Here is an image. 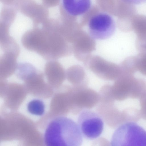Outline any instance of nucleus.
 <instances>
[{
	"label": "nucleus",
	"mask_w": 146,
	"mask_h": 146,
	"mask_svg": "<svg viewBox=\"0 0 146 146\" xmlns=\"http://www.w3.org/2000/svg\"><path fill=\"white\" fill-rule=\"evenodd\" d=\"M58 27L57 20L49 18L41 27H33L25 32L21 38V44L26 49L47 60H56L62 56Z\"/></svg>",
	"instance_id": "nucleus-1"
},
{
	"label": "nucleus",
	"mask_w": 146,
	"mask_h": 146,
	"mask_svg": "<svg viewBox=\"0 0 146 146\" xmlns=\"http://www.w3.org/2000/svg\"><path fill=\"white\" fill-rule=\"evenodd\" d=\"M44 139L46 146H81L83 140L78 124L66 116L58 115L48 123Z\"/></svg>",
	"instance_id": "nucleus-2"
},
{
	"label": "nucleus",
	"mask_w": 146,
	"mask_h": 146,
	"mask_svg": "<svg viewBox=\"0 0 146 146\" xmlns=\"http://www.w3.org/2000/svg\"><path fill=\"white\" fill-rule=\"evenodd\" d=\"M15 72L17 77L24 82L28 93L44 99L53 95V88L44 81L43 74L31 64L26 62L18 64Z\"/></svg>",
	"instance_id": "nucleus-3"
},
{
	"label": "nucleus",
	"mask_w": 146,
	"mask_h": 146,
	"mask_svg": "<svg viewBox=\"0 0 146 146\" xmlns=\"http://www.w3.org/2000/svg\"><path fill=\"white\" fill-rule=\"evenodd\" d=\"M110 146H146V131L136 123L119 126L112 135Z\"/></svg>",
	"instance_id": "nucleus-4"
},
{
	"label": "nucleus",
	"mask_w": 146,
	"mask_h": 146,
	"mask_svg": "<svg viewBox=\"0 0 146 146\" xmlns=\"http://www.w3.org/2000/svg\"><path fill=\"white\" fill-rule=\"evenodd\" d=\"M116 28L113 18L105 13H98L94 15L90 19L88 23L89 35L95 40L109 38L114 34Z\"/></svg>",
	"instance_id": "nucleus-5"
},
{
	"label": "nucleus",
	"mask_w": 146,
	"mask_h": 146,
	"mask_svg": "<svg viewBox=\"0 0 146 146\" xmlns=\"http://www.w3.org/2000/svg\"><path fill=\"white\" fill-rule=\"evenodd\" d=\"M78 125L82 136L89 139L98 137L104 126L101 117L96 112L90 110H83L79 114Z\"/></svg>",
	"instance_id": "nucleus-6"
},
{
	"label": "nucleus",
	"mask_w": 146,
	"mask_h": 146,
	"mask_svg": "<svg viewBox=\"0 0 146 146\" xmlns=\"http://www.w3.org/2000/svg\"><path fill=\"white\" fill-rule=\"evenodd\" d=\"M1 81L0 96L3 99L5 108L15 111L25 98L27 91L24 85Z\"/></svg>",
	"instance_id": "nucleus-7"
},
{
	"label": "nucleus",
	"mask_w": 146,
	"mask_h": 146,
	"mask_svg": "<svg viewBox=\"0 0 146 146\" xmlns=\"http://www.w3.org/2000/svg\"><path fill=\"white\" fill-rule=\"evenodd\" d=\"M72 87L71 112L72 113L79 114L83 110H90L97 106L99 102V96L95 90L88 87Z\"/></svg>",
	"instance_id": "nucleus-8"
},
{
	"label": "nucleus",
	"mask_w": 146,
	"mask_h": 146,
	"mask_svg": "<svg viewBox=\"0 0 146 146\" xmlns=\"http://www.w3.org/2000/svg\"><path fill=\"white\" fill-rule=\"evenodd\" d=\"M13 1L17 10L31 19L33 27L42 24L49 18L48 8L42 4L32 0Z\"/></svg>",
	"instance_id": "nucleus-9"
},
{
	"label": "nucleus",
	"mask_w": 146,
	"mask_h": 146,
	"mask_svg": "<svg viewBox=\"0 0 146 146\" xmlns=\"http://www.w3.org/2000/svg\"><path fill=\"white\" fill-rule=\"evenodd\" d=\"M54 93L50 104V111L58 116H65L71 112L72 86L62 85Z\"/></svg>",
	"instance_id": "nucleus-10"
},
{
	"label": "nucleus",
	"mask_w": 146,
	"mask_h": 146,
	"mask_svg": "<svg viewBox=\"0 0 146 146\" xmlns=\"http://www.w3.org/2000/svg\"><path fill=\"white\" fill-rule=\"evenodd\" d=\"M96 112L106 120L112 121L119 126L131 122L132 117L127 108L120 111L115 103H99L96 109Z\"/></svg>",
	"instance_id": "nucleus-11"
},
{
	"label": "nucleus",
	"mask_w": 146,
	"mask_h": 146,
	"mask_svg": "<svg viewBox=\"0 0 146 146\" xmlns=\"http://www.w3.org/2000/svg\"><path fill=\"white\" fill-rule=\"evenodd\" d=\"M88 68L96 75L105 80H115L121 73L120 66L101 59L93 60Z\"/></svg>",
	"instance_id": "nucleus-12"
},
{
	"label": "nucleus",
	"mask_w": 146,
	"mask_h": 146,
	"mask_svg": "<svg viewBox=\"0 0 146 146\" xmlns=\"http://www.w3.org/2000/svg\"><path fill=\"white\" fill-rule=\"evenodd\" d=\"M137 78L134 75L121 72L111 85L115 100L122 101L130 97Z\"/></svg>",
	"instance_id": "nucleus-13"
},
{
	"label": "nucleus",
	"mask_w": 146,
	"mask_h": 146,
	"mask_svg": "<svg viewBox=\"0 0 146 146\" xmlns=\"http://www.w3.org/2000/svg\"><path fill=\"white\" fill-rule=\"evenodd\" d=\"M44 74L48 83L57 89L61 87L66 78V71L56 60L48 61L45 65Z\"/></svg>",
	"instance_id": "nucleus-14"
},
{
	"label": "nucleus",
	"mask_w": 146,
	"mask_h": 146,
	"mask_svg": "<svg viewBox=\"0 0 146 146\" xmlns=\"http://www.w3.org/2000/svg\"><path fill=\"white\" fill-rule=\"evenodd\" d=\"M0 60L1 80H4L11 76L17 69V59L19 52L12 51H4Z\"/></svg>",
	"instance_id": "nucleus-15"
},
{
	"label": "nucleus",
	"mask_w": 146,
	"mask_h": 146,
	"mask_svg": "<svg viewBox=\"0 0 146 146\" xmlns=\"http://www.w3.org/2000/svg\"><path fill=\"white\" fill-rule=\"evenodd\" d=\"M66 76L73 86L88 87L89 81L85 71L79 65H74L68 68L66 71Z\"/></svg>",
	"instance_id": "nucleus-16"
},
{
	"label": "nucleus",
	"mask_w": 146,
	"mask_h": 146,
	"mask_svg": "<svg viewBox=\"0 0 146 146\" xmlns=\"http://www.w3.org/2000/svg\"><path fill=\"white\" fill-rule=\"evenodd\" d=\"M61 5L67 13L78 16L87 12L91 7L92 3L89 0H63Z\"/></svg>",
	"instance_id": "nucleus-17"
},
{
	"label": "nucleus",
	"mask_w": 146,
	"mask_h": 146,
	"mask_svg": "<svg viewBox=\"0 0 146 146\" xmlns=\"http://www.w3.org/2000/svg\"><path fill=\"white\" fill-rule=\"evenodd\" d=\"M132 29L137 38L146 35V16L142 15H136L132 19Z\"/></svg>",
	"instance_id": "nucleus-18"
},
{
	"label": "nucleus",
	"mask_w": 146,
	"mask_h": 146,
	"mask_svg": "<svg viewBox=\"0 0 146 146\" xmlns=\"http://www.w3.org/2000/svg\"><path fill=\"white\" fill-rule=\"evenodd\" d=\"M27 110L30 114L38 116L42 115L45 111V105L39 99H35L30 101L27 105Z\"/></svg>",
	"instance_id": "nucleus-19"
},
{
	"label": "nucleus",
	"mask_w": 146,
	"mask_h": 146,
	"mask_svg": "<svg viewBox=\"0 0 146 146\" xmlns=\"http://www.w3.org/2000/svg\"><path fill=\"white\" fill-rule=\"evenodd\" d=\"M120 66L121 72L123 73L134 75L138 71L135 56L127 57Z\"/></svg>",
	"instance_id": "nucleus-20"
},
{
	"label": "nucleus",
	"mask_w": 146,
	"mask_h": 146,
	"mask_svg": "<svg viewBox=\"0 0 146 146\" xmlns=\"http://www.w3.org/2000/svg\"><path fill=\"white\" fill-rule=\"evenodd\" d=\"M99 103H115V100L113 96L111 85L106 84L101 88L98 93Z\"/></svg>",
	"instance_id": "nucleus-21"
},
{
	"label": "nucleus",
	"mask_w": 146,
	"mask_h": 146,
	"mask_svg": "<svg viewBox=\"0 0 146 146\" xmlns=\"http://www.w3.org/2000/svg\"><path fill=\"white\" fill-rule=\"evenodd\" d=\"M135 56L138 71L146 76V52H140Z\"/></svg>",
	"instance_id": "nucleus-22"
},
{
	"label": "nucleus",
	"mask_w": 146,
	"mask_h": 146,
	"mask_svg": "<svg viewBox=\"0 0 146 146\" xmlns=\"http://www.w3.org/2000/svg\"><path fill=\"white\" fill-rule=\"evenodd\" d=\"M140 110L141 117L146 120V91L139 98Z\"/></svg>",
	"instance_id": "nucleus-23"
},
{
	"label": "nucleus",
	"mask_w": 146,
	"mask_h": 146,
	"mask_svg": "<svg viewBox=\"0 0 146 146\" xmlns=\"http://www.w3.org/2000/svg\"><path fill=\"white\" fill-rule=\"evenodd\" d=\"M135 44L136 48L140 52H146V35L137 38Z\"/></svg>",
	"instance_id": "nucleus-24"
},
{
	"label": "nucleus",
	"mask_w": 146,
	"mask_h": 146,
	"mask_svg": "<svg viewBox=\"0 0 146 146\" xmlns=\"http://www.w3.org/2000/svg\"><path fill=\"white\" fill-rule=\"evenodd\" d=\"M56 0H43L42 4L47 8L52 7L56 5L58 3Z\"/></svg>",
	"instance_id": "nucleus-25"
}]
</instances>
